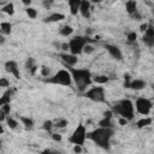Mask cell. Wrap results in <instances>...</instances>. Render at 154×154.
Returning <instances> with one entry per match:
<instances>
[{
  "instance_id": "obj_20",
  "label": "cell",
  "mask_w": 154,
  "mask_h": 154,
  "mask_svg": "<svg viewBox=\"0 0 154 154\" xmlns=\"http://www.w3.org/2000/svg\"><path fill=\"white\" fill-rule=\"evenodd\" d=\"M1 11H2L4 13L8 14V16H12V14L14 13V6H13V4H11V2H10V4L5 5V6H2Z\"/></svg>"
},
{
  "instance_id": "obj_47",
  "label": "cell",
  "mask_w": 154,
  "mask_h": 154,
  "mask_svg": "<svg viewBox=\"0 0 154 154\" xmlns=\"http://www.w3.org/2000/svg\"><path fill=\"white\" fill-rule=\"evenodd\" d=\"M90 2H94V4H99V2H101L102 0H89Z\"/></svg>"
},
{
  "instance_id": "obj_16",
  "label": "cell",
  "mask_w": 154,
  "mask_h": 154,
  "mask_svg": "<svg viewBox=\"0 0 154 154\" xmlns=\"http://www.w3.org/2000/svg\"><path fill=\"white\" fill-rule=\"evenodd\" d=\"M64 18H65V16H64L63 13L55 12V13H52L51 16L46 17V18H45V22H59V20H61V19H64Z\"/></svg>"
},
{
  "instance_id": "obj_33",
  "label": "cell",
  "mask_w": 154,
  "mask_h": 154,
  "mask_svg": "<svg viewBox=\"0 0 154 154\" xmlns=\"http://www.w3.org/2000/svg\"><path fill=\"white\" fill-rule=\"evenodd\" d=\"M52 128H53V123H52L51 120H46V122L43 123V129H45V130L49 131V130H52Z\"/></svg>"
},
{
  "instance_id": "obj_25",
  "label": "cell",
  "mask_w": 154,
  "mask_h": 154,
  "mask_svg": "<svg viewBox=\"0 0 154 154\" xmlns=\"http://www.w3.org/2000/svg\"><path fill=\"white\" fill-rule=\"evenodd\" d=\"M11 94H12V91H11V90H7V91H5V93H4V95H2V96H1V99H0V106H1V105H4V103L10 102Z\"/></svg>"
},
{
  "instance_id": "obj_27",
  "label": "cell",
  "mask_w": 154,
  "mask_h": 154,
  "mask_svg": "<svg viewBox=\"0 0 154 154\" xmlns=\"http://www.w3.org/2000/svg\"><path fill=\"white\" fill-rule=\"evenodd\" d=\"M25 12H26V14L29 16V18H36L37 17V11L34 8V7H28L26 10H25Z\"/></svg>"
},
{
  "instance_id": "obj_1",
  "label": "cell",
  "mask_w": 154,
  "mask_h": 154,
  "mask_svg": "<svg viewBox=\"0 0 154 154\" xmlns=\"http://www.w3.org/2000/svg\"><path fill=\"white\" fill-rule=\"evenodd\" d=\"M112 135H113L112 128H101V126H99L97 129H95L90 134H87V137L90 138L97 146H100L102 148H108Z\"/></svg>"
},
{
  "instance_id": "obj_42",
  "label": "cell",
  "mask_w": 154,
  "mask_h": 154,
  "mask_svg": "<svg viewBox=\"0 0 154 154\" xmlns=\"http://www.w3.org/2000/svg\"><path fill=\"white\" fill-rule=\"evenodd\" d=\"M112 114H113V111H107V112L103 113V117H106V118H112Z\"/></svg>"
},
{
  "instance_id": "obj_49",
  "label": "cell",
  "mask_w": 154,
  "mask_h": 154,
  "mask_svg": "<svg viewBox=\"0 0 154 154\" xmlns=\"http://www.w3.org/2000/svg\"><path fill=\"white\" fill-rule=\"evenodd\" d=\"M153 14H154V7H153Z\"/></svg>"
},
{
  "instance_id": "obj_17",
  "label": "cell",
  "mask_w": 154,
  "mask_h": 154,
  "mask_svg": "<svg viewBox=\"0 0 154 154\" xmlns=\"http://www.w3.org/2000/svg\"><path fill=\"white\" fill-rule=\"evenodd\" d=\"M150 123H152V119H150V118L144 117V118L138 119V120H137V123H136V125H137V128H138V129H142V128H146V126L150 125Z\"/></svg>"
},
{
  "instance_id": "obj_41",
  "label": "cell",
  "mask_w": 154,
  "mask_h": 154,
  "mask_svg": "<svg viewBox=\"0 0 154 154\" xmlns=\"http://www.w3.org/2000/svg\"><path fill=\"white\" fill-rule=\"evenodd\" d=\"M61 49H63L64 52L70 51V45H69V43H63V45H61Z\"/></svg>"
},
{
  "instance_id": "obj_22",
  "label": "cell",
  "mask_w": 154,
  "mask_h": 154,
  "mask_svg": "<svg viewBox=\"0 0 154 154\" xmlns=\"http://www.w3.org/2000/svg\"><path fill=\"white\" fill-rule=\"evenodd\" d=\"M93 81L96 83V84H106L108 82V77L105 76V75H99V76H95L93 78Z\"/></svg>"
},
{
  "instance_id": "obj_45",
  "label": "cell",
  "mask_w": 154,
  "mask_h": 154,
  "mask_svg": "<svg viewBox=\"0 0 154 154\" xmlns=\"http://www.w3.org/2000/svg\"><path fill=\"white\" fill-rule=\"evenodd\" d=\"M36 70H37V66H35V65H34V66H32V67L30 69V72H31L32 75H35V72H36Z\"/></svg>"
},
{
  "instance_id": "obj_21",
  "label": "cell",
  "mask_w": 154,
  "mask_h": 154,
  "mask_svg": "<svg viewBox=\"0 0 154 154\" xmlns=\"http://www.w3.org/2000/svg\"><path fill=\"white\" fill-rule=\"evenodd\" d=\"M72 32H73V29H72V26H70V25H64V26L60 29V35H61V36H65V37L70 36Z\"/></svg>"
},
{
  "instance_id": "obj_31",
  "label": "cell",
  "mask_w": 154,
  "mask_h": 154,
  "mask_svg": "<svg viewBox=\"0 0 154 154\" xmlns=\"http://www.w3.org/2000/svg\"><path fill=\"white\" fill-rule=\"evenodd\" d=\"M0 87L1 88H8L10 87V82L7 81V78H5V77L0 78Z\"/></svg>"
},
{
  "instance_id": "obj_46",
  "label": "cell",
  "mask_w": 154,
  "mask_h": 154,
  "mask_svg": "<svg viewBox=\"0 0 154 154\" xmlns=\"http://www.w3.org/2000/svg\"><path fill=\"white\" fill-rule=\"evenodd\" d=\"M20 1H22L24 5H26V6H29V5L31 4V0H20Z\"/></svg>"
},
{
  "instance_id": "obj_4",
  "label": "cell",
  "mask_w": 154,
  "mask_h": 154,
  "mask_svg": "<svg viewBox=\"0 0 154 154\" xmlns=\"http://www.w3.org/2000/svg\"><path fill=\"white\" fill-rule=\"evenodd\" d=\"M46 82L53 83V84H60V85L69 87L72 83V75H71V72L69 70H60L53 77L46 79Z\"/></svg>"
},
{
  "instance_id": "obj_6",
  "label": "cell",
  "mask_w": 154,
  "mask_h": 154,
  "mask_svg": "<svg viewBox=\"0 0 154 154\" xmlns=\"http://www.w3.org/2000/svg\"><path fill=\"white\" fill-rule=\"evenodd\" d=\"M85 138H87V129H85L84 125L79 124L75 129V131L72 132V135L70 136L69 141L71 143H73V144H81L82 146V144H84Z\"/></svg>"
},
{
  "instance_id": "obj_28",
  "label": "cell",
  "mask_w": 154,
  "mask_h": 154,
  "mask_svg": "<svg viewBox=\"0 0 154 154\" xmlns=\"http://www.w3.org/2000/svg\"><path fill=\"white\" fill-rule=\"evenodd\" d=\"M94 52V47L90 45V43H87L85 46H84V48H83V53H85V54H91Z\"/></svg>"
},
{
  "instance_id": "obj_34",
  "label": "cell",
  "mask_w": 154,
  "mask_h": 154,
  "mask_svg": "<svg viewBox=\"0 0 154 154\" xmlns=\"http://www.w3.org/2000/svg\"><path fill=\"white\" fill-rule=\"evenodd\" d=\"M144 35H147V36H153V37H154V26L148 25L147 30L144 31Z\"/></svg>"
},
{
  "instance_id": "obj_40",
  "label": "cell",
  "mask_w": 154,
  "mask_h": 154,
  "mask_svg": "<svg viewBox=\"0 0 154 154\" xmlns=\"http://www.w3.org/2000/svg\"><path fill=\"white\" fill-rule=\"evenodd\" d=\"M73 152H75V153H81V152H82V146H81V144H75Z\"/></svg>"
},
{
  "instance_id": "obj_32",
  "label": "cell",
  "mask_w": 154,
  "mask_h": 154,
  "mask_svg": "<svg viewBox=\"0 0 154 154\" xmlns=\"http://www.w3.org/2000/svg\"><path fill=\"white\" fill-rule=\"evenodd\" d=\"M136 38H137V34H136L135 31L128 34V41H129V42H135Z\"/></svg>"
},
{
  "instance_id": "obj_29",
  "label": "cell",
  "mask_w": 154,
  "mask_h": 154,
  "mask_svg": "<svg viewBox=\"0 0 154 154\" xmlns=\"http://www.w3.org/2000/svg\"><path fill=\"white\" fill-rule=\"evenodd\" d=\"M66 125H67V120H66V119H59V120H57V123H55L54 126L63 129V128H65Z\"/></svg>"
},
{
  "instance_id": "obj_9",
  "label": "cell",
  "mask_w": 154,
  "mask_h": 154,
  "mask_svg": "<svg viewBox=\"0 0 154 154\" xmlns=\"http://www.w3.org/2000/svg\"><path fill=\"white\" fill-rule=\"evenodd\" d=\"M60 58H61V60L65 63V65H67V66H70V67H73V66L77 64V61H78L77 55H75V54H72V53H61V54H60Z\"/></svg>"
},
{
  "instance_id": "obj_13",
  "label": "cell",
  "mask_w": 154,
  "mask_h": 154,
  "mask_svg": "<svg viewBox=\"0 0 154 154\" xmlns=\"http://www.w3.org/2000/svg\"><path fill=\"white\" fill-rule=\"evenodd\" d=\"M81 1H82V0H67L69 7H70V12H71L72 16H76V14L79 12Z\"/></svg>"
},
{
  "instance_id": "obj_18",
  "label": "cell",
  "mask_w": 154,
  "mask_h": 154,
  "mask_svg": "<svg viewBox=\"0 0 154 154\" xmlns=\"http://www.w3.org/2000/svg\"><path fill=\"white\" fill-rule=\"evenodd\" d=\"M0 29H1V32H2V34L8 35V34L11 32V30H12V24H11L10 22H2V23L0 24Z\"/></svg>"
},
{
  "instance_id": "obj_12",
  "label": "cell",
  "mask_w": 154,
  "mask_h": 154,
  "mask_svg": "<svg viewBox=\"0 0 154 154\" xmlns=\"http://www.w3.org/2000/svg\"><path fill=\"white\" fill-rule=\"evenodd\" d=\"M79 13L84 18L90 17V1L89 0H82L81 6H79Z\"/></svg>"
},
{
  "instance_id": "obj_24",
  "label": "cell",
  "mask_w": 154,
  "mask_h": 154,
  "mask_svg": "<svg viewBox=\"0 0 154 154\" xmlns=\"http://www.w3.org/2000/svg\"><path fill=\"white\" fill-rule=\"evenodd\" d=\"M6 124H7V126L10 129H16L18 126V122L14 118L10 117V116H7V118H6Z\"/></svg>"
},
{
  "instance_id": "obj_7",
  "label": "cell",
  "mask_w": 154,
  "mask_h": 154,
  "mask_svg": "<svg viewBox=\"0 0 154 154\" xmlns=\"http://www.w3.org/2000/svg\"><path fill=\"white\" fill-rule=\"evenodd\" d=\"M85 96L95 102L105 101V89L102 87H93L88 91H85Z\"/></svg>"
},
{
  "instance_id": "obj_36",
  "label": "cell",
  "mask_w": 154,
  "mask_h": 154,
  "mask_svg": "<svg viewBox=\"0 0 154 154\" xmlns=\"http://www.w3.org/2000/svg\"><path fill=\"white\" fill-rule=\"evenodd\" d=\"M41 75H42L43 77H48V75H49V69H48L47 66H42V67H41Z\"/></svg>"
},
{
  "instance_id": "obj_26",
  "label": "cell",
  "mask_w": 154,
  "mask_h": 154,
  "mask_svg": "<svg viewBox=\"0 0 154 154\" xmlns=\"http://www.w3.org/2000/svg\"><path fill=\"white\" fill-rule=\"evenodd\" d=\"M142 41L144 42V45H146V46H148V47H154V37H153V36L143 35Z\"/></svg>"
},
{
  "instance_id": "obj_15",
  "label": "cell",
  "mask_w": 154,
  "mask_h": 154,
  "mask_svg": "<svg viewBox=\"0 0 154 154\" xmlns=\"http://www.w3.org/2000/svg\"><path fill=\"white\" fill-rule=\"evenodd\" d=\"M125 8H126V12H128L130 16L134 14L135 12H137V4H136V1H135V0H129V1H126Z\"/></svg>"
},
{
  "instance_id": "obj_11",
  "label": "cell",
  "mask_w": 154,
  "mask_h": 154,
  "mask_svg": "<svg viewBox=\"0 0 154 154\" xmlns=\"http://www.w3.org/2000/svg\"><path fill=\"white\" fill-rule=\"evenodd\" d=\"M106 47V49H107V52L111 54V57L112 58H114V59H117V60H120L122 59V51H120V48L119 47H117V46H114V45H106L105 46Z\"/></svg>"
},
{
  "instance_id": "obj_19",
  "label": "cell",
  "mask_w": 154,
  "mask_h": 154,
  "mask_svg": "<svg viewBox=\"0 0 154 154\" xmlns=\"http://www.w3.org/2000/svg\"><path fill=\"white\" fill-rule=\"evenodd\" d=\"M19 119H20V122L23 123V125H24L26 129H32V126H34V120H32L31 118H29V117H20Z\"/></svg>"
},
{
  "instance_id": "obj_37",
  "label": "cell",
  "mask_w": 154,
  "mask_h": 154,
  "mask_svg": "<svg viewBox=\"0 0 154 154\" xmlns=\"http://www.w3.org/2000/svg\"><path fill=\"white\" fill-rule=\"evenodd\" d=\"M52 4H53V0H45V1H43V7H46V8H51Z\"/></svg>"
},
{
  "instance_id": "obj_14",
  "label": "cell",
  "mask_w": 154,
  "mask_h": 154,
  "mask_svg": "<svg viewBox=\"0 0 154 154\" xmlns=\"http://www.w3.org/2000/svg\"><path fill=\"white\" fill-rule=\"evenodd\" d=\"M144 87H146V82L142 79H132L130 82V85H129V88H131L134 90H141Z\"/></svg>"
},
{
  "instance_id": "obj_30",
  "label": "cell",
  "mask_w": 154,
  "mask_h": 154,
  "mask_svg": "<svg viewBox=\"0 0 154 154\" xmlns=\"http://www.w3.org/2000/svg\"><path fill=\"white\" fill-rule=\"evenodd\" d=\"M1 111L4 112V113H6L7 116L10 114V112H11V106H10V102H7V103H4V105H1Z\"/></svg>"
},
{
  "instance_id": "obj_48",
  "label": "cell",
  "mask_w": 154,
  "mask_h": 154,
  "mask_svg": "<svg viewBox=\"0 0 154 154\" xmlns=\"http://www.w3.org/2000/svg\"><path fill=\"white\" fill-rule=\"evenodd\" d=\"M0 38H1V40H0V42H1V45H2V43H4V42H5V38H4V36H1V37H0Z\"/></svg>"
},
{
  "instance_id": "obj_43",
  "label": "cell",
  "mask_w": 154,
  "mask_h": 154,
  "mask_svg": "<svg viewBox=\"0 0 154 154\" xmlns=\"http://www.w3.org/2000/svg\"><path fill=\"white\" fill-rule=\"evenodd\" d=\"M131 17H132V18H135V19H141V14L138 13V11H137V12H135L134 14H131Z\"/></svg>"
},
{
  "instance_id": "obj_35",
  "label": "cell",
  "mask_w": 154,
  "mask_h": 154,
  "mask_svg": "<svg viewBox=\"0 0 154 154\" xmlns=\"http://www.w3.org/2000/svg\"><path fill=\"white\" fill-rule=\"evenodd\" d=\"M34 65H35V60H34L32 58H29V59L26 60V64H25V67L30 70V69H31V67H32Z\"/></svg>"
},
{
  "instance_id": "obj_8",
  "label": "cell",
  "mask_w": 154,
  "mask_h": 154,
  "mask_svg": "<svg viewBox=\"0 0 154 154\" xmlns=\"http://www.w3.org/2000/svg\"><path fill=\"white\" fill-rule=\"evenodd\" d=\"M135 107L137 109V112L142 116H148L152 107H153V103L150 100L146 99V97H138L135 102Z\"/></svg>"
},
{
  "instance_id": "obj_44",
  "label": "cell",
  "mask_w": 154,
  "mask_h": 154,
  "mask_svg": "<svg viewBox=\"0 0 154 154\" xmlns=\"http://www.w3.org/2000/svg\"><path fill=\"white\" fill-rule=\"evenodd\" d=\"M147 28H148V24H146V23H144V24H142V25L140 26V30H141L142 32H144V31L147 30Z\"/></svg>"
},
{
  "instance_id": "obj_3",
  "label": "cell",
  "mask_w": 154,
  "mask_h": 154,
  "mask_svg": "<svg viewBox=\"0 0 154 154\" xmlns=\"http://www.w3.org/2000/svg\"><path fill=\"white\" fill-rule=\"evenodd\" d=\"M113 112H116L117 114H119L120 117L126 118L128 120H131L134 118V105L130 100L125 99L119 101L112 109Z\"/></svg>"
},
{
  "instance_id": "obj_38",
  "label": "cell",
  "mask_w": 154,
  "mask_h": 154,
  "mask_svg": "<svg viewBox=\"0 0 154 154\" xmlns=\"http://www.w3.org/2000/svg\"><path fill=\"white\" fill-rule=\"evenodd\" d=\"M118 122H119V124H120V125H126V124H128V122H129V120H128V119H126V118H124V117H120V118H119V120H118Z\"/></svg>"
},
{
  "instance_id": "obj_10",
  "label": "cell",
  "mask_w": 154,
  "mask_h": 154,
  "mask_svg": "<svg viewBox=\"0 0 154 154\" xmlns=\"http://www.w3.org/2000/svg\"><path fill=\"white\" fill-rule=\"evenodd\" d=\"M5 69H6V71H7V72L12 73L17 79H18V78H20L19 69H18V65H17V63H16V61H13V60H8V61H6V63H5Z\"/></svg>"
},
{
  "instance_id": "obj_5",
  "label": "cell",
  "mask_w": 154,
  "mask_h": 154,
  "mask_svg": "<svg viewBox=\"0 0 154 154\" xmlns=\"http://www.w3.org/2000/svg\"><path fill=\"white\" fill-rule=\"evenodd\" d=\"M88 43V38L84 36H76L73 38H71V41L69 42L70 45V53L78 55L81 53H83V48L84 46Z\"/></svg>"
},
{
  "instance_id": "obj_39",
  "label": "cell",
  "mask_w": 154,
  "mask_h": 154,
  "mask_svg": "<svg viewBox=\"0 0 154 154\" xmlns=\"http://www.w3.org/2000/svg\"><path fill=\"white\" fill-rule=\"evenodd\" d=\"M52 138H53L54 141H57V142L61 141V136H60L59 134H52Z\"/></svg>"
},
{
  "instance_id": "obj_2",
  "label": "cell",
  "mask_w": 154,
  "mask_h": 154,
  "mask_svg": "<svg viewBox=\"0 0 154 154\" xmlns=\"http://www.w3.org/2000/svg\"><path fill=\"white\" fill-rule=\"evenodd\" d=\"M70 72L72 75V79L75 81V83H76V85H77V88L79 90H84L93 82L91 73L87 69H73V67H70Z\"/></svg>"
},
{
  "instance_id": "obj_23",
  "label": "cell",
  "mask_w": 154,
  "mask_h": 154,
  "mask_svg": "<svg viewBox=\"0 0 154 154\" xmlns=\"http://www.w3.org/2000/svg\"><path fill=\"white\" fill-rule=\"evenodd\" d=\"M99 126L101 128H112L113 124H112V118H106L103 117V119H101L99 122Z\"/></svg>"
}]
</instances>
